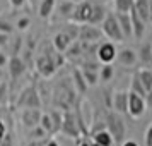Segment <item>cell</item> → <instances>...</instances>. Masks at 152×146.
<instances>
[{
	"mask_svg": "<svg viewBox=\"0 0 152 146\" xmlns=\"http://www.w3.org/2000/svg\"><path fill=\"white\" fill-rule=\"evenodd\" d=\"M106 129L113 136L115 143H123L125 134H126V125H125V120L121 117V113H118L115 110L108 112V115H106Z\"/></svg>",
	"mask_w": 152,
	"mask_h": 146,
	"instance_id": "obj_1",
	"label": "cell"
},
{
	"mask_svg": "<svg viewBox=\"0 0 152 146\" xmlns=\"http://www.w3.org/2000/svg\"><path fill=\"white\" fill-rule=\"evenodd\" d=\"M101 31H103V36H106L113 43H120L125 40L123 33H121V28L118 24L116 14H113V12H108L106 17L103 19V22H101Z\"/></svg>",
	"mask_w": 152,
	"mask_h": 146,
	"instance_id": "obj_2",
	"label": "cell"
},
{
	"mask_svg": "<svg viewBox=\"0 0 152 146\" xmlns=\"http://www.w3.org/2000/svg\"><path fill=\"white\" fill-rule=\"evenodd\" d=\"M147 112V103H145V98L133 93V91H128V103H126V113L130 115L132 119H142Z\"/></svg>",
	"mask_w": 152,
	"mask_h": 146,
	"instance_id": "obj_3",
	"label": "cell"
},
{
	"mask_svg": "<svg viewBox=\"0 0 152 146\" xmlns=\"http://www.w3.org/2000/svg\"><path fill=\"white\" fill-rule=\"evenodd\" d=\"M80 124H79V119L77 115H74L72 112H63V120H62V127H60V132L67 138L72 139H79L80 136Z\"/></svg>",
	"mask_w": 152,
	"mask_h": 146,
	"instance_id": "obj_4",
	"label": "cell"
},
{
	"mask_svg": "<svg viewBox=\"0 0 152 146\" xmlns=\"http://www.w3.org/2000/svg\"><path fill=\"white\" fill-rule=\"evenodd\" d=\"M103 38V31L94 26V24H89V22H84L82 26H79V35H77V40L80 43H97Z\"/></svg>",
	"mask_w": 152,
	"mask_h": 146,
	"instance_id": "obj_5",
	"label": "cell"
},
{
	"mask_svg": "<svg viewBox=\"0 0 152 146\" xmlns=\"http://www.w3.org/2000/svg\"><path fill=\"white\" fill-rule=\"evenodd\" d=\"M121 67L125 69H132L138 64V55L137 50L132 48V47H123V48L116 50V59H115Z\"/></svg>",
	"mask_w": 152,
	"mask_h": 146,
	"instance_id": "obj_6",
	"label": "cell"
},
{
	"mask_svg": "<svg viewBox=\"0 0 152 146\" xmlns=\"http://www.w3.org/2000/svg\"><path fill=\"white\" fill-rule=\"evenodd\" d=\"M17 105L24 107V108H39L41 107V98H39L34 86H29L22 91L21 98L17 100Z\"/></svg>",
	"mask_w": 152,
	"mask_h": 146,
	"instance_id": "obj_7",
	"label": "cell"
},
{
	"mask_svg": "<svg viewBox=\"0 0 152 146\" xmlns=\"http://www.w3.org/2000/svg\"><path fill=\"white\" fill-rule=\"evenodd\" d=\"M56 67H58V64L55 62L53 55H48V53L39 55V57H38V60H36V69H38V74L43 76V77H51L53 74H55Z\"/></svg>",
	"mask_w": 152,
	"mask_h": 146,
	"instance_id": "obj_8",
	"label": "cell"
},
{
	"mask_svg": "<svg viewBox=\"0 0 152 146\" xmlns=\"http://www.w3.org/2000/svg\"><path fill=\"white\" fill-rule=\"evenodd\" d=\"M97 60L101 64H113L116 59V47L113 42H103L97 45Z\"/></svg>",
	"mask_w": 152,
	"mask_h": 146,
	"instance_id": "obj_9",
	"label": "cell"
},
{
	"mask_svg": "<svg viewBox=\"0 0 152 146\" xmlns=\"http://www.w3.org/2000/svg\"><path fill=\"white\" fill-rule=\"evenodd\" d=\"M91 14H92V2L89 0H82L79 2V5H75L74 9V14H72V21L79 22V24H84V22H89Z\"/></svg>",
	"mask_w": 152,
	"mask_h": 146,
	"instance_id": "obj_10",
	"label": "cell"
},
{
	"mask_svg": "<svg viewBox=\"0 0 152 146\" xmlns=\"http://www.w3.org/2000/svg\"><path fill=\"white\" fill-rule=\"evenodd\" d=\"M7 67H9V74H10L12 79H19V77L28 70L26 62H24L19 55H12V57H10V59H9V62H7Z\"/></svg>",
	"mask_w": 152,
	"mask_h": 146,
	"instance_id": "obj_11",
	"label": "cell"
},
{
	"mask_svg": "<svg viewBox=\"0 0 152 146\" xmlns=\"http://www.w3.org/2000/svg\"><path fill=\"white\" fill-rule=\"evenodd\" d=\"M126 103H128V91H113L111 95V108L118 113H126Z\"/></svg>",
	"mask_w": 152,
	"mask_h": 146,
	"instance_id": "obj_12",
	"label": "cell"
},
{
	"mask_svg": "<svg viewBox=\"0 0 152 146\" xmlns=\"http://www.w3.org/2000/svg\"><path fill=\"white\" fill-rule=\"evenodd\" d=\"M39 119H41V110L39 108H24L21 113V122L28 129L36 127L39 124Z\"/></svg>",
	"mask_w": 152,
	"mask_h": 146,
	"instance_id": "obj_13",
	"label": "cell"
},
{
	"mask_svg": "<svg viewBox=\"0 0 152 146\" xmlns=\"http://www.w3.org/2000/svg\"><path fill=\"white\" fill-rule=\"evenodd\" d=\"M130 19H132V31H133V38L135 40H144L145 36V24L147 22H144L140 17H138V14L133 10V7H132L130 10Z\"/></svg>",
	"mask_w": 152,
	"mask_h": 146,
	"instance_id": "obj_14",
	"label": "cell"
},
{
	"mask_svg": "<svg viewBox=\"0 0 152 146\" xmlns=\"http://www.w3.org/2000/svg\"><path fill=\"white\" fill-rule=\"evenodd\" d=\"M152 9V2L151 0H135L133 2V10L138 14V17L142 19L144 22H149L151 21V10Z\"/></svg>",
	"mask_w": 152,
	"mask_h": 146,
	"instance_id": "obj_15",
	"label": "cell"
},
{
	"mask_svg": "<svg viewBox=\"0 0 152 146\" xmlns=\"http://www.w3.org/2000/svg\"><path fill=\"white\" fill-rule=\"evenodd\" d=\"M118 19V24L121 28V33H123V38L128 40V38H133V31H132V19H130V12H115Z\"/></svg>",
	"mask_w": 152,
	"mask_h": 146,
	"instance_id": "obj_16",
	"label": "cell"
},
{
	"mask_svg": "<svg viewBox=\"0 0 152 146\" xmlns=\"http://www.w3.org/2000/svg\"><path fill=\"white\" fill-rule=\"evenodd\" d=\"M137 55H138V62L142 65H152V42L140 43Z\"/></svg>",
	"mask_w": 152,
	"mask_h": 146,
	"instance_id": "obj_17",
	"label": "cell"
},
{
	"mask_svg": "<svg viewBox=\"0 0 152 146\" xmlns=\"http://www.w3.org/2000/svg\"><path fill=\"white\" fill-rule=\"evenodd\" d=\"M72 42H74V40H72L65 31H60V33H56L55 38H53V47H55V50L58 53H63V52H67V48L72 45Z\"/></svg>",
	"mask_w": 152,
	"mask_h": 146,
	"instance_id": "obj_18",
	"label": "cell"
},
{
	"mask_svg": "<svg viewBox=\"0 0 152 146\" xmlns=\"http://www.w3.org/2000/svg\"><path fill=\"white\" fill-rule=\"evenodd\" d=\"M92 143H96L99 146H113L115 141H113V136L110 134L108 129H99L92 134Z\"/></svg>",
	"mask_w": 152,
	"mask_h": 146,
	"instance_id": "obj_19",
	"label": "cell"
},
{
	"mask_svg": "<svg viewBox=\"0 0 152 146\" xmlns=\"http://www.w3.org/2000/svg\"><path fill=\"white\" fill-rule=\"evenodd\" d=\"M106 14H108V10H106L101 4H92V14H91L89 24H94V26L101 24L103 19L106 17Z\"/></svg>",
	"mask_w": 152,
	"mask_h": 146,
	"instance_id": "obj_20",
	"label": "cell"
},
{
	"mask_svg": "<svg viewBox=\"0 0 152 146\" xmlns=\"http://www.w3.org/2000/svg\"><path fill=\"white\" fill-rule=\"evenodd\" d=\"M55 5H56V0H41L39 4V9H38V14L41 19H50L53 10H55Z\"/></svg>",
	"mask_w": 152,
	"mask_h": 146,
	"instance_id": "obj_21",
	"label": "cell"
},
{
	"mask_svg": "<svg viewBox=\"0 0 152 146\" xmlns=\"http://www.w3.org/2000/svg\"><path fill=\"white\" fill-rule=\"evenodd\" d=\"M80 72H82V77H84V81H86L87 86H96V84H97V81H99L97 69H92V67H84V65H82Z\"/></svg>",
	"mask_w": 152,
	"mask_h": 146,
	"instance_id": "obj_22",
	"label": "cell"
},
{
	"mask_svg": "<svg viewBox=\"0 0 152 146\" xmlns=\"http://www.w3.org/2000/svg\"><path fill=\"white\" fill-rule=\"evenodd\" d=\"M137 74H138L140 83L144 84L145 91L149 93V91L152 90V69H149V67H144V69H138Z\"/></svg>",
	"mask_w": 152,
	"mask_h": 146,
	"instance_id": "obj_23",
	"label": "cell"
},
{
	"mask_svg": "<svg viewBox=\"0 0 152 146\" xmlns=\"http://www.w3.org/2000/svg\"><path fill=\"white\" fill-rule=\"evenodd\" d=\"M74 9H75V4L72 0H63L58 5V14L62 17H65V19H70L72 14H74Z\"/></svg>",
	"mask_w": 152,
	"mask_h": 146,
	"instance_id": "obj_24",
	"label": "cell"
},
{
	"mask_svg": "<svg viewBox=\"0 0 152 146\" xmlns=\"http://www.w3.org/2000/svg\"><path fill=\"white\" fill-rule=\"evenodd\" d=\"M99 79L103 81V83H110L111 79L115 77V67L111 65V64H103V67L99 69Z\"/></svg>",
	"mask_w": 152,
	"mask_h": 146,
	"instance_id": "obj_25",
	"label": "cell"
},
{
	"mask_svg": "<svg viewBox=\"0 0 152 146\" xmlns=\"http://www.w3.org/2000/svg\"><path fill=\"white\" fill-rule=\"evenodd\" d=\"M130 91H133V93H137V95H140V96H147V91H145L144 84L140 83V79H138V74L135 72L133 76H132L130 79Z\"/></svg>",
	"mask_w": 152,
	"mask_h": 146,
	"instance_id": "obj_26",
	"label": "cell"
},
{
	"mask_svg": "<svg viewBox=\"0 0 152 146\" xmlns=\"http://www.w3.org/2000/svg\"><path fill=\"white\" fill-rule=\"evenodd\" d=\"M50 117H51V122H53V134L60 132V127H62V120H63V112L62 110H51L48 112Z\"/></svg>",
	"mask_w": 152,
	"mask_h": 146,
	"instance_id": "obj_27",
	"label": "cell"
},
{
	"mask_svg": "<svg viewBox=\"0 0 152 146\" xmlns=\"http://www.w3.org/2000/svg\"><path fill=\"white\" fill-rule=\"evenodd\" d=\"M39 125L43 127V131L46 132L48 136L53 134V122H51V117H50V113H41V119H39Z\"/></svg>",
	"mask_w": 152,
	"mask_h": 146,
	"instance_id": "obj_28",
	"label": "cell"
},
{
	"mask_svg": "<svg viewBox=\"0 0 152 146\" xmlns=\"http://www.w3.org/2000/svg\"><path fill=\"white\" fill-rule=\"evenodd\" d=\"M135 0H113L116 12H130Z\"/></svg>",
	"mask_w": 152,
	"mask_h": 146,
	"instance_id": "obj_29",
	"label": "cell"
},
{
	"mask_svg": "<svg viewBox=\"0 0 152 146\" xmlns=\"http://www.w3.org/2000/svg\"><path fill=\"white\" fill-rule=\"evenodd\" d=\"M74 83H75L79 93H84V91L87 90V84H86V81H84V77H82V72L79 69L74 70Z\"/></svg>",
	"mask_w": 152,
	"mask_h": 146,
	"instance_id": "obj_30",
	"label": "cell"
},
{
	"mask_svg": "<svg viewBox=\"0 0 152 146\" xmlns=\"http://www.w3.org/2000/svg\"><path fill=\"white\" fill-rule=\"evenodd\" d=\"M7 100H9V84L2 79V83H0V107H5Z\"/></svg>",
	"mask_w": 152,
	"mask_h": 146,
	"instance_id": "obj_31",
	"label": "cell"
},
{
	"mask_svg": "<svg viewBox=\"0 0 152 146\" xmlns=\"http://www.w3.org/2000/svg\"><path fill=\"white\" fill-rule=\"evenodd\" d=\"M29 24H31V19H29L28 16H22V17H19V19H17V22H15V28L19 29V31H26V29L29 28Z\"/></svg>",
	"mask_w": 152,
	"mask_h": 146,
	"instance_id": "obj_32",
	"label": "cell"
},
{
	"mask_svg": "<svg viewBox=\"0 0 152 146\" xmlns=\"http://www.w3.org/2000/svg\"><path fill=\"white\" fill-rule=\"evenodd\" d=\"M0 146H14V132L12 131H7V134L4 136Z\"/></svg>",
	"mask_w": 152,
	"mask_h": 146,
	"instance_id": "obj_33",
	"label": "cell"
},
{
	"mask_svg": "<svg viewBox=\"0 0 152 146\" xmlns=\"http://www.w3.org/2000/svg\"><path fill=\"white\" fill-rule=\"evenodd\" d=\"M12 31H14V26H12L10 22L0 19V33H7V35H10Z\"/></svg>",
	"mask_w": 152,
	"mask_h": 146,
	"instance_id": "obj_34",
	"label": "cell"
},
{
	"mask_svg": "<svg viewBox=\"0 0 152 146\" xmlns=\"http://www.w3.org/2000/svg\"><path fill=\"white\" fill-rule=\"evenodd\" d=\"M144 141H145V146H152V124L149 125V127H147V131H145Z\"/></svg>",
	"mask_w": 152,
	"mask_h": 146,
	"instance_id": "obj_35",
	"label": "cell"
},
{
	"mask_svg": "<svg viewBox=\"0 0 152 146\" xmlns=\"http://www.w3.org/2000/svg\"><path fill=\"white\" fill-rule=\"evenodd\" d=\"M7 125H5V122H4V119L0 117V143H2V139H4V136L7 134Z\"/></svg>",
	"mask_w": 152,
	"mask_h": 146,
	"instance_id": "obj_36",
	"label": "cell"
},
{
	"mask_svg": "<svg viewBox=\"0 0 152 146\" xmlns=\"http://www.w3.org/2000/svg\"><path fill=\"white\" fill-rule=\"evenodd\" d=\"M9 4H10L12 9H21L22 5L26 4V0H9Z\"/></svg>",
	"mask_w": 152,
	"mask_h": 146,
	"instance_id": "obj_37",
	"label": "cell"
},
{
	"mask_svg": "<svg viewBox=\"0 0 152 146\" xmlns=\"http://www.w3.org/2000/svg\"><path fill=\"white\" fill-rule=\"evenodd\" d=\"M7 62H9V59H7V55L0 50V67L4 69V67H7Z\"/></svg>",
	"mask_w": 152,
	"mask_h": 146,
	"instance_id": "obj_38",
	"label": "cell"
},
{
	"mask_svg": "<svg viewBox=\"0 0 152 146\" xmlns=\"http://www.w3.org/2000/svg\"><path fill=\"white\" fill-rule=\"evenodd\" d=\"M7 43H9V35H7V33H0V45H2V47H5Z\"/></svg>",
	"mask_w": 152,
	"mask_h": 146,
	"instance_id": "obj_39",
	"label": "cell"
},
{
	"mask_svg": "<svg viewBox=\"0 0 152 146\" xmlns=\"http://www.w3.org/2000/svg\"><path fill=\"white\" fill-rule=\"evenodd\" d=\"M145 103H147V108H151L152 110V90L147 93V96H145Z\"/></svg>",
	"mask_w": 152,
	"mask_h": 146,
	"instance_id": "obj_40",
	"label": "cell"
},
{
	"mask_svg": "<svg viewBox=\"0 0 152 146\" xmlns=\"http://www.w3.org/2000/svg\"><path fill=\"white\" fill-rule=\"evenodd\" d=\"M43 146H60V143H58L56 139L50 138V139H48V141H46V143H45V145H43Z\"/></svg>",
	"mask_w": 152,
	"mask_h": 146,
	"instance_id": "obj_41",
	"label": "cell"
},
{
	"mask_svg": "<svg viewBox=\"0 0 152 146\" xmlns=\"http://www.w3.org/2000/svg\"><path fill=\"white\" fill-rule=\"evenodd\" d=\"M121 146H140V145H138L137 141H133V139H128V141H123Z\"/></svg>",
	"mask_w": 152,
	"mask_h": 146,
	"instance_id": "obj_42",
	"label": "cell"
},
{
	"mask_svg": "<svg viewBox=\"0 0 152 146\" xmlns=\"http://www.w3.org/2000/svg\"><path fill=\"white\" fill-rule=\"evenodd\" d=\"M77 146H91V141H87V139H79L77 141Z\"/></svg>",
	"mask_w": 152,
	"mask_h": 146,
	"instance_id": "obj_43",
	"label": "cell"
},
{
	"mask_svg": "<svg viewBox=\"0 0 152 146\" xmlns=\"http://www.w3.org/2000/svg\"><path fill=\"white\" fill-rule=\"evenodd\" d=\"M0 79H4V69L0 67Z\"/></svg>",
	"mask_w": 152,
	"mask_h": 146,
	"instance_id": "obj_44",
	"label": "cell"
},
{
	"mask_svg": "<svg viewBox=\"0 0 152 146\" xmlns=\"http://www.w3.org/2000/svg\"><path fill=\"white\" fill-rule=\"evenodd\" d=\"M72 2H74V4H79V2H82V0H72Z\"/></svg>",
	"mask_w": 152,
	"mask_h": 146,
	"instance_id": "obj_45",
	"label": "cell"
},
{
	"mask_svg": "<svg viewBox=\"0 0 152 146\" xmlns=\"http://www.w3.org/2000/svg\"><path fill=\"white\" fill-rule=\"evenodd\" d=\"M91 146H99V145H96V143H91Z\"/></svg>",
	"mask_w": 152,
	"mask_h": 146,
	"instance_id": "obj_46",
	"label": "cell"
},
{
	"mask_svg": "<svg viewBox=\"0 0 152 146\" xmlns=\"http://www.w3.org/2000/svg\"><path fill=\"white\" fill-rule=\"evenodd\" d=\"M151 35H152V28H151Z\"/></svg>",
	"mask_w": 152,
	"mask_h": 146,
	"instance_id": "obj_47",
	"label": "cell"
},
{
	"mask_svg": "<svg viewBox=\"0 0 152 146\" xmlns=\"http://www.w3.org/2000/svg\"><path fill=\"white\" fill-rule=\"evenodd\" d=\"M0 83H2V79H0Z\"/></svg>",
	"mask_w": 152,
	"mask_h": 146,
	"instance_id": "obj_48",
	"label": "cell"
}]
</instances>
